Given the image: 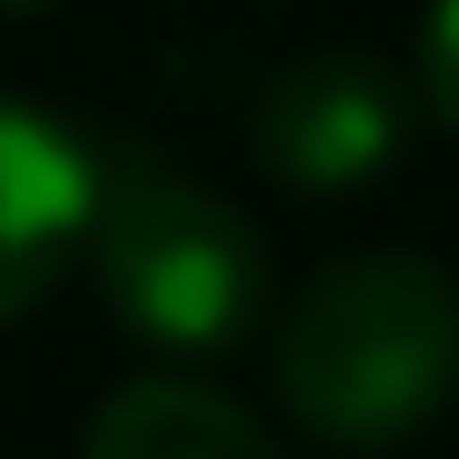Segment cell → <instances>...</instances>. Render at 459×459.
Listing matches in <instances>:
<instances>
[{
  "label": "cell",
  "mask_w": 459,
  "mask_h": 459,
  "mask_svg": "<svg viewBox=\"0 0 459 459\" xmlns=\"http://www.w3.org/2000/svg\"><path fill=\"white\" fill-rule=\"evenodd\" d=\"M94 151L56 113L0 94V328L38 309L94 235Z\"/></svg>",
  "instance_id": "cell-3"
},
{
  "label": "cell",
  "mask_w": 459,
  "mask_h": 459,
  "mask_svg": "<svg viewBox=\"0 0 459 459\" xmlns=\"http://www.w3.org/2000/svg\"><path fill=\"white\" fill-rule=\"evenodd\" d=\"M0 10H48V0H0Z\"/></svg>",
  "instance_id": "cell-7"
},
{
  "label": "cell",
  "mask_w": 459,
  "mask_h": 459,
  "mask_svg": "<svg viewBox=\"0 0 459 459\" xmlns=\"http://www.w3.org/2000/svg\"><path fill=\"white\" fill-rule=\"evenodd\" d=\"M85 459H281V441L216 385L141 375L85 422Z\"/></svg>",
  "instance_id": "cell-5"
},
{
  "label": "cell",
  "mask_w": 459,
  "mask_h": 459,
  "mask_svg": "<svg viewBox=\"0 0 459 459\" xmlns=\"http://www.w3.org/2000/svg\"><path fill=\"white\" fill-rule=\"evenodd\" d=\"M263 160L290 187H366L403 151V94L394 75L357 66V56H319V66H290L263 94Z\"/></svg>",
  "instance_id": "cell-4"
},
{
  "label": "cell",
  "mask_w": 459,
  "mask_h": 459,
  "mask_svg": "<svg viewBox=\"0 0 459 459\" xmlns=\"http://www.w3.org/2000/svg\"><path fill=\"white\" fill-rule=\"evenodd\" d=\"M103 300L132 338L151 347H235L244 319L263 309V244L225 197H206L178 169H113L94 187V235H85Z\"/></svg>",
  "instance_id": "cell-2"
},
{
  "label": "cell",
  "mask_w": 459,
  "mask_h": 459,
  "mask_svg": "<svg viewBox=\"0 0 459 459\" xmlns=\"http://www.w3.org/2000/svg\"><path fill=\"white\" fill-rule=\"evenodd\" d=\"M422 94L459 132V0H431V19H422Z\"/></svg>",
  "instance_id": "cell-6"
},
{
  "label": "cell",
  "mask_w": 459,
  "mask_h": 459,
  "mask_svg": "<svg viewBox=\"0 0 459 459\" xmlns=\"http://www.w3.org/2000/svg\"><path fill=\"white\" fill-rule=\"evenodd\" d=\"M281 403L319 441L375 450L422 431L459 385V290L422 254L328 263L281 319Z\"/></svg>",
  "instance_id": "cell-1"
}]
</instances>
